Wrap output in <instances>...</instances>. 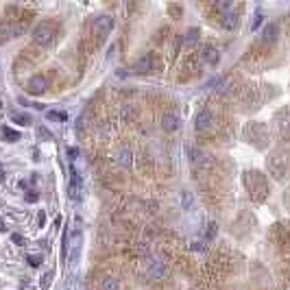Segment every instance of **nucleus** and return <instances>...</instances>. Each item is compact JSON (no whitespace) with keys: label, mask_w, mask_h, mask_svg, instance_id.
I'll return each mask as SVG.
<instances>
[{"label":"nucleus","mask_w":290,"mask_h":290,"mask_svg":"<svg viewBox=\"0 0 290 290\" xmlns=\"http://www.w3.org/2000/svg\"><path fill=\"white\" fill-rule=\"evenodd\" d=\"M26 201H31V203H35V201H37V194H35V192H29V194H26Z\"/></svg>","instance_id":"473e14b6"},{"label":"nucleus","mask_w":290,"mask_h":290,"mask_svg":"<svg viewBox=\"0 0 290 290\" xmlns=\"http://www.w3.org/2000/svg\"><path fill=\"white\" fill-rule=\"evenodd\" d=\"M214 124H216V116L212 114V109H201V112L196 114L194 129L199 131V133H207L210 129H214Z\"/></svg>","instance_id":"1a4fd4ad"},{"label":"nucleus","mask_w":290,"mask_h":290,"mask_svg":"<svg viewBox=\"0 0 290 290\" xmlns=\"http://www.w3.org/2000/svg\"><path fill=\"white\" fill-rule=\"evenodd\" d=\"M51 87H53L51 74L40 72V74H35V76H31L29 79V83H26V92H29L31 96H42V94H46Z\"/></svg>","instance_id":"423d86ee"},{"label":"nucleus","mask_w":290,"mask_h":290,"mask_svg":"<svg viewBox=\"0 0 290 290\" xmlns=\"http://www.w3.org/2000/svg\"><path fill=\"white\" fill-rule=\"evenodd\" d=\"M44 223H46V214H44V212H40V216H37V225L44 227Z\"/></svg>","instance_id":"7c9ffc66"},{"label":"nucleus","mask_w":290,"mask_h":290,"mask_svg":"<svg viewBox=\"0 0 290 290\" xmlns=\"http://www.w3.org/2000/svg\"><path fill=\"white\" fill-rule=\"evenodd\" d=\"M48 118H51V120H65V114H61V112H48Z\"/></svg>","instance_id":"cd10ccee"},{"label":"nucleus","mask_w":290,"mask_h":290,"mask_svg":"<svg viewBox=\"0 0 290 290\" xmlns=\"http://www.w3.org/2000/svg\"><path fill=\"white\" fill-rule=\"evenodd\" d=\"M11 238H13V242H15V244H24V238H22L20 233H13Z\"/></svg>","instance_id":"2f4dec72"},{"label":"nucleus","mask_w":290,"mask_h":290,"mask_svg":"<svg viewBox=\"0 0 290 290\" xmlns=\"http://www.w3.org/2000/svg\"><path fill=\"white\" fill-rule=\"evenodd\" d=\"M37 135H40V138H44V140H53V133L46 127H37Z\"/></svg>","instance_id":"a878e982"},{"label":"nucleus","mask_w":290,"mask_h":290,"mask_svg":"<svg viewBox=\"0 0 290 290\" xmlns=\"http://www.w3.org/2000/svg\"><path fill=\"white\" fill-rule=\"evenodd\" d=\"M11 37H15L13 24L7 22V20H0V44H4L7 40H11Z\"/></svg>","instance_id":"dca6fc26"},{"label":"nucleus","mask_w":290,"mask_h":290,"mask_svg":"<svg viewBox=\"0 0 290 290\" xmlns=\"http://www.w3.org/2000/svg\"><path fill=\"white\" fill-rule=\"evenodd\" d=\"M160 68V57L155 53H146L142 55L138 61L133 63V72L135 74H149V72H155Z\"/></svg>","instance_id":"0eeeda50"},{"label":"nucleus","mask_w":290,"mask_h":290,"mask_svg":"<svg viewBox=\"0 0 290 290\" xmlns=\"http://www.w3.org/2000/svg\"><path fill=\"white\" fill-rule=\"evenodd\" d=\"M244 133H247L249 142H253L255 149H266V144H269V127L264 122H249Z\"/></svg>","instance_id":"20e7f679"},{"label":"nucleus","mask_w":290,"mask_h":290,"mask_svg":"<svg viewBox=\"0 0 290 290\" xmlns=\"http://www.w3.org/2000/svg\"><path fill=\"white\" fill-rule=\"evenodd\" d=\"M101 290H120V280L114 275H105L101 280Z\"/></svg>","instance_id":"a211bd4d"},{"label":"nucleus","mask_w":290,"mask_h":290,"mask_svg":"<svg viewBox=\"0 0 290 290\" xmlns=\"http://www.w3.org/2000/svg\"><path fill=\"white\" fill-rule=\"evenodd\" d=\"M144 277L149 282H162L164 277H168V266L162 260H149L144 264Z\"/></svg>","instance_id":"6e6552de"},{"label":"nucleus","mask_w":290,"mask_h":290,"mask_svg":"<svg viewBox=\"0 0 290 290\" xmlns=\"http://www.w3.org/2000/svg\"><path fill=\"white\" fill-rule=\"evenodd\" d=\"M216 233H218V225H216V223H210V225H207V229H205V238L207 240H214Z\"/></svg>","instance_id":"b1692460"},{"label":"nucleus","mask_w":290,"mask_h":290,"mask_svg":"<svg viewBox=\"0 0 290 290\" xmlns=\"http://www.w3.org/2000/svg\"><path fill=\"white\" fill-rule=\"evenodd\" d=\"M59 35V24L55 20H42L40 24H35V29H33L31 37H33V46L37 48H46L51 46V44L57 40Z\"/></svg>","instance_id":"f03ea898"},{"label":"nucleus","mask_w":290,"mask_h":290,"mask_svg":"<svg viewBox=\"0 0 290 290\" xmlns=\"http://www.w3.org/2000/svg\"><path fill=\"white\" fill-rule=\"evenodd\" d=\"M0 107H2V103H0Z\"/></svg>","instance_id":"c9c22d12"},{"label":"nucleus","mask_w":290,"mask_h":290,"mask_svg":"<svg viewBox=\"0 0 290 290\" xmlns=\"http://www.w3.org/2000/svg\"><path fill=\"white\" fill-rule=\"evenodd\" d=\"M262 40L266 44H275L280 40V26L275 24V22H269V24L264 26V35H262Z\"/></svg>","instance_id":"2eb2a0df"},{"label":"nucleus","mask_w":290,"mask_h":290,"mask_svg":"<svg viewBox=\"0 0 290 290\" xmlns=\"http://www.w3.org/2000/svg\"><path fill=\"white\" fill-rule=\"evenodd\" d=\"M179 199H181V207H183V210H190V207H192V201H194L192 192H188V190H183Z\"/></svg>","instance_id":"6ab92c4d"},{"label":"nucleus","mask_w":290,"mask_h":290,"mask_svg":"<svg viewBox=\"0 0 290 290\" xmlns=\"http://www.w3.org/2000/svg\"><path fill=\"white\" fill-rule=\"evenodd\" d=\"M199 35H201L199 29H190L183 35V44H196V42H199Z\"/></svg>","instance_id":"412c9836"},{"label":"nucleus","mask_w":290,"mask_h":290,"mask_svg":"<svg viewBox=\"0 0 290 290\" xmlns=\"http://www.w3.org/2000/svg\"><path fill=\"white\" fill-rule=\"evenodd\" d=\"M0 229H4V221H2V218H0Z\"/></svg>","instance_id":"f704fd0d"},{"label":"nucleus","mask_w":290,"mask_h":290,"mask_svg":"<svg viewBox=\"0 0 290 290\" xmlns=\"http://www.w3.org/2000/svg\"><path fill=\"white\" fill-rule=\"evenodd\" d=\"M242 181H244V188H247L249 194H251V201H255V203H264V199L269 196V181H266L264 174H260L255 171H249V173H244Z\"/></svg>","instance_id":"f257e3e1"},{"label":"nucleus","mask_w":290,"mask_h":290,"mask_svg":"<svg viewBox=\"0 0 290 290\" xmlns=\"http://www.w3.org/2000/svg\"><path fill=\"white\" fill-rule=\"evenodd\" d=\"M4 181V173H2V168H0V183Z\"/></svg>","instance_id":"72a5a7b5"},{"label":"nucleus","mask_w":290,"mask_h":290,"mask_svg":"<svg viewBox=\"0 0 290 290\" xmlns=\"http://www.w3.org/2000/svg\"><path fill=\"white\" fill-rule=\"evenodd\" d=\"M266 168H269V173H271L275 179H284V174L288 173L286 157H282V155H277V153H273L269 160H266Z\"/></svg>","instance_id":"9d476101"},{"label":"nucleus","mask_w":290,"mask_h":290,"mask_svg":"<svg viewBox=\"0 0 290 290\" xmlns=\"http://www.w3.org/2000/svg\"><path fill=\"white\" fill-rule=\"evenodd\" d=\"M13 122L22 124V127H29V124H31V116H29V114H13Z\"/></svg>","instance_id":"4be33fe9"},{"label":"nucleus","mask_w":290,"mask_h":290,"mask_svg":"<svg viewBox=\"0 0 290 290\" xmlns=\"http://www.w3.org/2000/svg\"><path fill=\"white\" fill-rule=\"evenodd\" d=\"M162 129L166 131V133H173V131H177L179 129V124H181V120H179V116L174 112H166L162 116Z\"/></svg>","instance_id":"4468645a"},{"label":"nucleus","mask_w":290,"mask_h":290,"mask_svg":"<svg viewBox=\"0 0 290 290\" xmlns=\"http://www.w3.org/2000/svg\"><path fill=\"white\" fill-rule=\"evenodd\" d=\"M51 282H53V271H48L46 275L42 277V288H48L51 286Z\"/></svg>","instance_id":"bb28decb"},{"label":"nucleus","mask_w":290,"mask_h":290,"mask_svg":"<svg viewBox=\"0 0 290 290\" xmlns=\"http://www.w3.org/2000/svg\"><path fill=\"white\" fill-rule=\"evenodd\" d=\"M201 59L210 65H216L221 61V51H218L216 46H212V44H205V46L201 48Z\"/></svg>","instance_id":"ddd939ff"},{"label":"nucleus","mask_w":290,"mask_h":290,"mask_svg":"<svg viewBox=\"0 0 290 290\" xmlns=\"http://www.w3.org/2000/svg\"><path fill=\"white\" fill-rule=\"evenodd\" d=\"M114 162H116V166L129 171V168L133 166V153H131L127 146H118V149L114 151Z\"/></svg>","instance_id":"f8f14e48"},{"label":"nucleus","mask_w":290,"mask_h":290,"mask_svg":"<svg viewBox=\"0 0 290 290\" xmlns=\"http://www.w3.org/2000/svg\"><path fill=\"white\" fill-rule=\"evenodd\" d=\"M190 155H192L194 166H199V171H210V168L214 166V157H212V153H207L205 149H192Z\"/></svg>","instance_id":"9b49d317"},{"label":"nucleus","mask_w":290,"mask_h":290,"mask_svg":"<svg viewBox=\"0 0 290 290\" xmlns=\"http://www.w3.org/2000/svg\"><path fill=\"white\" fill-rule=\"evenodd\" d=\"M40 262H42L40 255H29V264L31 266H40Z\"/></svg>","instance_id":"c85d7f7f"},{"label":"nucleus","mask_w":290,"mask_h":290,"mask_svg":"<svg viewBox=\"0 0 290 290\" xmlns=\"http://www.w3.org/2000/svg\"><path fill=\"white\" fill-rule=\"evenodd\" d=\"M42 57H44L42 48H37V46H26L24 51H20V55L15 57V61H13V72L20 74L22 70L33 68V65H37V63L42 61Z\"/></svg>","instance_id":"7ed1b4c3"},{"label":"nucleus","mask_w":290,"mask_h":290,"mask_svg":"<svg viewBox=\"0 0 290 290\" xmlns=\"http://www.w3.org/2000/svg\"><path fill=\"white\" fill-rule=\"evenodd\" d=\"M2 135H4V138H7V142H18V140H20V133H18V131L7 129V127L2 129Z\"/></svg>","instance_id":"5701e85b"},{"label":"nucleus","mask_w":290,"mask_h":290,"mask_svg":"<svg viewBox=\"0 0 290 290\" xmlns=\"http://www.w3.org/2000/svg\"><path fill=\"white\" fill-rule=\"evenodd\" d=\"M168 15H171V18H174V20H177V18H181V15H183V7H181V4H168Z\"/></svg>","instance_id":"aec40b11"},{"label":"nucleus","mask_w":290,"mask_h":290,"mask_svg":"<svg viewBox=\"0 0 290 290\" xmlns=\"http://www.w3.org/2000/svg\"><path fill=\"white\" fill-rule=\"evenodd\" d=\"M112 29H114V18L107 15V13L98 15V18L92 22V37L96 35V46L107 40V35L112 33Z\"/></svg>","instance_id":"39448f33"},{"label":"nucleus","mask_w":290,"mask_h":290,"mask_svg":"<svg viewBox=\"0 0 290 290\" xmlns=\"http://www.w3.org/2000/svg\"><path fill=\"white\" fill-rule=\"evenodd\" d=\"M192 251H205L207 247H205V242H192V247H190Z\"/></svg>","instance_id":"c756f323"},{"label":"nucleus","mask_w":290,"mask_h":290,"mask_svg":"<svg viewBox=\"0 0 290 290\" xmlns=\"http://www.w3.org/2000/svg\"><path fill=\"white\" fill-rule=\"evenodd\" d=\"M120 118H122V122H133L135 118H138V109H135V105H122V109H120Z\"/></svg>","instance_id":"f3484780"},{"label":"nucleus","mask_w":290,"mask_h":290,"mask_svg":"<svg viewBox=\"0 0 290 290\" xmlns=\"http://www.w3.org/2000/svg\"><path fill=\"white\" fill-rule=\"evenodd\" d=\"M166 37H168V29H160V31L155 33V37H153V42L162 44V42H166Z\"/></svg>","instance_id":"393cba45"}]
</instances>
